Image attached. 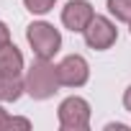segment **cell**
I'll return each mask as SVG.
<instances>
[{
    "instance_id": "6",
    "label": "cell",
    "mask_w": 131,
    "mask_h": 131,
    "mask_svg": "<svg viewBox=\"0 0 131 131\" xmlns=\"http://www.w3.org/2000/svg\"><path fill=\"white\" fill-rule=\"evenodd\" d=\"M93 16H95V10L88 0H70L62 10V23L70 31H85L88 23L93 21Z\"/></svg>"
},
{
    "instance_id": "11",
    "label": "cell",
    "mask_w": 131,
    "mask_h": 131,
    "mask_svg": "<svg viewBox=\"0 0 131 131\" xmlns=\"http://www.w3.org/2000/svg\"><path fill=\"white\" fill-rule=\"evenodd\" d=\"M8 41H10V31H8V26H5L3 21H0V46L8 44Z\"/></svg>"
},
{
    "instance_id": "2",
    "label": "cell",
    "mask_w": 131,
    "mask_h": 131,
    "mask_svg": "<svg viewBox=\"0 0 131 131\" xmlns=\"http://www.w3.org/2000/svg\"><path fill=\"white\" fill-rule=\"evenodd\" d=\"M26 39H28L34 54L41 57V59H51V57L59 51V46H62L59 31H57L51 23H44V21L31 23V26L26 28Z\"/></svg>"
},
{
    "instance_id": "4",
    "label": "cell",
    "mask_w": 131,
    "mask_h": 131,
    "mask_svg": "<svg viewBox=\"0 0 131 131\" xmlns=\"http://www.w3.org/2000/svg\"><path fill=\"white\" fill-rule=\"evenodd\" d=\"M85 36V44L95 51H103V49H111L118 39V31L116 26L105 18V16H93V21L88 23V28L82 31Z\"/></svg>"
},
{
    "instance_id": "5",
    "label": "cell",
    "mask_w": 131,
    "mask_h": 131,
    "mask_svg": "<svg viewBox=\"0 0 131 131\" xmlns=\"http://www.w3.org/2000/svg\"><path fill=\"white\" fill-rule=\"evenodd\" d=\"M57 75H59V82L64 88H82L90 77V67H88L85 57L70 54L57 64Z\"/></svg>"
},
{
    "instance_id": "8",
    "label": "cell",
    "mask_w": 131,
    "mask_h": 131,
    "mask_svg": "<svg viewBox=\"0 0 131 131\" xmlns=\"http://www.w3.org/2000/svg\"><path fill=\"white\" fill-rule=\"evenodd\" d=\"M26 93V80L21 77H0V100L3 103H16Z\"/></svg>"
},
{
    "instance_id": "1",
    "label": "cell",
    "mask_w": 131,
    "mask_h": 131,
    "mask_svg": "<svg viewBox=\"0 0 131 131\" xmlns=\"http://www.w3.org/2000/svg\"><path fill=\"white\" fill-rule=\"evenodd\" d=\"M59 75H57V67L49 62V59H41L36 57V62L28 67L26 72V93L34 98V100H46L57 93L59 88Z\"/></svg>"
},
{
    "instance_id": "7",
    "label": "cell",
    "mask_w": 131,
    "mask_h": 131,
    "mask_svg": "<svg viewBox=\"0 0 131 131\" xmlns=\"http://www.w3.org/2000/svg\"><path fill=\"white\" fill-rule=\"evenodd\" d=\"M23 72V54L16 44L0 46V77H21Z\"/></svg>"
},
{
    "instance_id": "10",
    "label": "cell",
    "mask_w": 131,
    "mask_h": 131,
    "mask_svg": "<svg viewBox=\"0 0 131 131\" xmlns=\"http://www.w3.org/2000/svg\"><path fill=\"white\" fill-rule=\"evenodd\" d=\"M54 3H57V0H23L26 10H31V13H36V16L49 13V10L54 8Z\"/></svg>"
},
{
    "instance_id": "13",
    "label": "cell",
    "mask_w": 131,
    "mask_h": 131,
    "mask_svg": "<svg viewBox=\"0 0 131 131\" xmlns=\"http://www.w3.org/2000/svg\"><path fill=\"white\" fill-rule=\"evenodd\" d=\"M8 118H10V116H8L3 108H0V128H8Z\"/></svg>"
},
{
    "instance_id": "14",
    "label": "cell",
    "mask_w": 131,
    "mask_h": 131,
    "mask_svg": "<svg viewBox=\"0 0 131 131\" xmlns=\"http://www.w3.org/2000/svg\"><path fill=\"white\" fill-rule=\"evenodd\" d=\"M105 128H108V131H111V128H121V131H126V128H128V126H126V123H108V126H105Z\"/></svg>"
},
{
    "instance_id": "9",
    "label": "cell",
    "mask_w": 131,
    "mask_h": 131,
    "mask_svg": "<svg viewBox=\"0 0 131 131\" xmlns=\"http://www.w3.org/2000/svg\"><path fill=\"white\" fill-rule=\"evenodd\" d=\"M108 10L116 16V21L131 23V0H108Z\"/></svg>"
},
{
    "instance_id": "12",
    "label": "cell",
    "mask_w": 131,
    "mask_h": 131,
    "mask_svg": "<svg viewBox=\"0 0 131 131\" xmlns=\"http://www.w3.org/2000/svg\"><path fill=\"white\" fill-rule=\"evenodd\" d=\"M123 105H126V111L131 113V85L126 88V93H123Z\"/></svg>"
},
{
    "instance_id": "3",
    "label": "cell",
    "mask_w": 131,
    "mask_h": 131,
    "mask_svg": "<svg viewBox=\"0 0 131 131\" xmlns=\"http://www.w3.org/2000/svg\"><path fill=\"white\" fill-rule=\"evenodd\" d=\"M59 126L64 131H85L90 126V103L85 98H67L59 105Z\"/></svg>"
}]
</instances>
